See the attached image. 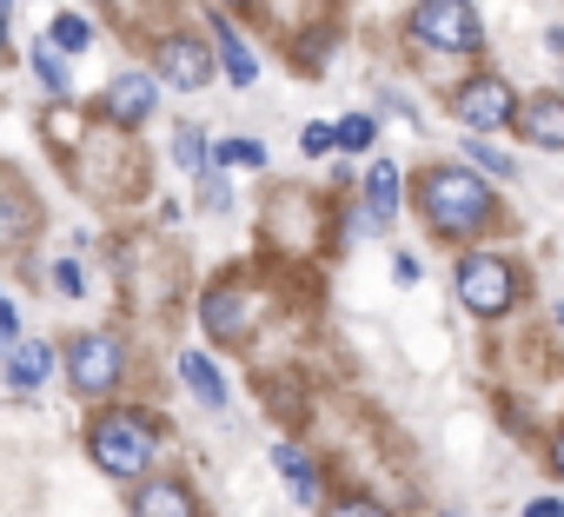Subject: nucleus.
Here are the masks:
<instances>
[{
	"instance_id": "obj_2",
	"label": "nucleus",
	"mask_w": 564,
	"mask_h": 517,
	"mask_svg": "<svg viewBox=\"0 0 564 517\" xmlns=\"http://www.w3.org/2000/svg\"><path fill=\"white\" fill-rule=\"evenodd\" d=\"M412 34L425 47H438V54H465V47L485 41L471 0H419V8H412Z\"/></svg>"
},
{
	"instance_id": "obj_6",
	"label": "nucleus",
	"mask_w": 564,
	"mask_h": 517,
	"mask_svg": "<svg viewBox=\"0 0 564 517\" xmlns=\"http://www.w3.org/2000/svg\"><path fill=\"white\" fill-rule=\"evenodd\" d=\"M452 113H458L465 127H478V133H485V127H505V120H511L518 107H511V87L485 74V80H471V87H458V100H452Z\"/></svg>"
},
{
	"instance_id": "obj_3",
	"label": "nucleus",
	"mask_w": 564,
	"mask_h": 517,
	"mask_svg": "<svg viewBox=\"0 0 564 517\" xmlns=\"http://www.w3.org/2000/svg\"><path fill=\"white\" fill-rule=\"evenodd\" d=\"M458 299H465V312L498 319L518 299V279H511V266H505L498 252H465L458 258Z\"/></svg>"
},
{
	"instance_id": "obj_5",
	"label": "nucleus",
	"mask_w": 564,
	"mask_h": 517,
	"mask_svg": "<svg viewBox=\"0 0 564 517\" xmlns=\"http://www.w3.org/2000/svg\"><path fill=\"white\" fill-rule=\"evenodd\" d=\"M67 378H74V392H87V398L113 392V378H120V345H113L107 332L74 339V345H67Z\"/></svg>"
},
{
	"instance_id": "obj_7",
	"label": "nucleus",
	"mask_w": 564,
	"mask_h": 517,
	"mask_svg": "<svg viewBox=\"0 0 564 517\" xmlns=\"http://www.w3.org/2000/svg\"><path fill=\"white\" fill-rule=\"evenodd\" d=\"M160 80H166V87H180V94H193V87H206V80H213V54H206L199 41H186V34H180V41H166V47H160Z\"/></svg>"
},
{
	"instance_id": "obj_17",
	"label": "nucleus",
	"mask_w": 564,
	"mask_h": 517,
	"mask_svg": "<svg viewBox=\"0 0 564 517\" xmlns=\"http://www.w3.org/2000/svg\"><path fill=\"white\" fill-rule=\"evenodd\" d=\"M272 464H279V477L293 484V497H300V504H313V497H319V477H313V464H306L293 444H279V451H272Z\"/></svg>"
},
{
	"instance_id": "obj_25",
	"label": "nucleus",
	"mask_w": 564,
	"mask_h": 517,
	"mask_svg": "<svg viewBox=\"0 0 564 517\" xmlns=\"http://www.w3.org/2000/svg\"><path fill=\"white\" fill-rule=\"evenodd\" d=\"M199 206H206V212H226V206H232V186H226V179H206V186H199Z\"/></svg>"
},
{
	"instance_id": "obj_14",
	"label": "nucleus",
	"mask_w": 564,
	"mask_h": 517,
	"mask_svg": "<svg viewBox=\"0 0 564 517\" xmlns=\"http://www.w3.org/2000/svg\"><path fill=\"white\" fill-rule=\"evenodd\" d=\"M366 206H372V226H386V219L399 212V166H392V160H372V173H366Z\"/></svg>"
},
{
	"instance_id": "obj_24",
	"label": "nucleus",
	"mask_w": 564,
	"mask_h": 517,
	"mask_svg": "<svg viewBox=\"0 0 564 517\" xmlns=\"http://www.w3.org/2000/svg\"><path fill=\"white\" fill-rule=\"evenodd\" d=\"M300 146H306L313 160H319V153H333V127H326V120H313V127L300 133Z\"/></svg>"
},
{
	"instance_id": "obj_8",
	"label": "nucleus",
	"mask_w": 564,
	"mask_h": 517,
	"mask_svg": "<svg viewBox=\"0 0 564 517\" xmlns=\"http://www.w3.org/2000/svg\"><path fill=\"white\" fill-rule=\"evenodd\" d=\"M511 120H518V133H524L531 146L564 153V100H557V94H538V100H531V107H518Z\"/></svg>"
},
{
	"instance_id": "obj_30",
	"label": "nucleus",
	"mask_w": 564,
	"mask_h": 517,
	"mask_svg": "<svg viewBox=\"0 0 564 517\" xmlns=\"http://www.w3.org/2000/svg\"><path fill=\"white\" fill-rule=\"evenodd\" d=\"M551 464H557V471H564V438H557V458H551Z\"/></svg>"
},
{
	"instance_id": "obj_1",
	"label": "nucleus",
	"mask_w": 564,
	"mask_h": 517,
	"mask_svg": "<svg viewBox=\"0 0 564 517\" xmlns=\"http://www.w3.org/2000/svg\"><path fill=\"white\" fill-rule=\"evenodd\" d=\"M419 212H425V226H432V232L465 239V232H478V226H485L491 193H485V179H478L471 166H432V173H425V186H419Z\"/></svg>"
},
{
	"instance_id": "obj_29",
	"label": "nucleus",
	"mask_w": 564,
	"mask_h": 517,
	"mask_svg": "<svg viewBox=\"0 0 564 517\" xmlns=\"http://www.w3.org/2000/svg\"><path fill=\"white\" fill-rule=\"evenodd\" d=\"M0 41H8V0H0Z\"/></svg>"
},
{
	"instance_id": "obj_18",
	"label": "nucleus",
	"mask_w": 564,
	"mask_h": 517,
	"mask_svg": "<svg viewBox=\"0 0 564 517\" xmlns=\"http://www.w3.org/2000/svg\"><path fill=\"white\" fill-rule=\"evenodd\" d=\"M47 47H54V54H87V47H94V28H87L80 14H61V21L47 28Z\"/></svg>"
},
{
	"instance_id": "obj_23",
	"label": "nucleus",
	"mask_w": 564,
	"mask_h": 517,
	"mask_svg": "<svg viewBox=\"0 0 564 517\" xmlns=\"http://www.w3.org/2000/svg\"><path fill=\"white\" fill-rule=\"evenodd\" d=\"M213 160H226V166H265V146L259 140H219Z\"/></svg>"
},
{
	"instance_id": "obj_21",
	"label": "nucleus",
	"mask_w": 564,
	"mask_h": 517,
	"mask_svg": "<svg viewBox=\"0 0 564 517\" xmlns=\"http://www.w3.org/2000/svg\"><path fill=\"white\" fill-rule=\"evenodd\" d=\"M465 153H471V166H485V173H498V179H518V160H511V153H498V146H485V140H465Z\"/></svg>"
},
{
	"instance_id": "obj_15",
	"label": "nucleus",
	"mask_w": 564,
	"mask_h": 517,
	"mask_svg": "<svg viewBox=\"0 0 564 517\" xmlns=\"http://www.w3.org/2000/svg\"><path fill=\"white\" fill-rule=\"evenodd\" d=\"M47 365H54V359H47V345H34V339H28V345H8V385H14V392L47 385Z\"/></svg>"
},
{
	"instance_id": "obj_20",
	"label": "nucleus",
	"mask_w": 564,
	"mask_h": 517,
	"mask_svg": "<svg viewBox=\"0 0 564 517\" xmlns=\"http://www.w3.org/2000/svg\"><path fill=\"white\" fill-rule=\"evenodd\" d=\"M173 160H180L186 173H206V133H199V127H180V133H173Z\"/></svg>"
},
{
	"instance_id": "obj_13",
	"label": "nucleus",
	"mask_w": 564,
	"mask_h": 517,
	"mask_svg": "<svg viewBox=\"0 0 564 517\" xmlns=\"http://www.w3.org/2000/svg\"><path fill=\"white\" fill-rule=\"evenodd\" d=\"M199 319H206V332H213V339H239V332L252 326V306H246L239 293H213V299L199 306Z\"/></svg>"
},
{
	"instance_id": "obj_16",
	"label": "nucleus",
	"mask_w": 564,
	"mask_h": 517,
	"mask_svg": "<svg viewBox=\"0 0 564 517\" xmlns=\"http://www.w3.org/2000/svg\"><path fill=\"white\" fill-rule=\"evenodd\" d=\"M28 226H34V206L21 193H0V252H21Z\"/></svg>"
},
{
	"instance_id": "obj_9",
	"label": "nucleus",
	"mask_w": 564,
	"mask_h": 517,
	"mask_svg": "<svg viewBox=\"0 0 564 517\" xmlns=\"http://www.w3.org/2000/svg\"><path fill=\"white\" fill-rule=\"evenodd\" d=\"M107 113H113L120 127H140V120L153 113V80H147V74H120L113 94H107Z\"/></svg>"
},
{
	"instance_id": "obj_4",
	"label": "nucleus",
	"mask_w": 564,
	"mask_h": 517,
	"mask_svg": "<svg viewBox=\"0 0 564 517\" xmlns=\"http://www.w3.org/2000/svg\"><path fill=\"white\" fill-rule=\"evenodd\" d=\"M94 458H100V471H113V477H140V471L153 464V431H147L140 418L113 411V418L94 425Z\"/></svg>"
},
{
	"instance_id": "obj_11",
	"label": "nucleus",
	"mask_w": 564,
	"mask_h": 517,
	"mask_svg": "<svg viewBox=\"0 0 564 517\" xmlns=\"http://www.w3.org/2000/svg\"><path fill=\"white\" fill-rule=\"evenodd\" d=\"M133 517H193V491H186V484H173V477H160V484H140V497H133Z\"/></svg>"
},
{
	"instance_id": "obj_22",
	"label": "nucleus",
	"mask_w": 564,
	"mask_h": 517,
	"mask_svg": "<svg viewBox=\"0 0 564 517\" xmlns=\"http://www.w3.org/2000/svg\"><path fill=\"white\" fill-rule=\"evenodd\" d=\"M34 74L47 80V94H54V100H67V67H61V54H54V47H34Z\"/></svg>"
},
{
	"instance_id": "obj_31",
	"label": "nucleus",
	"mask_w": 564,
	"mask_h": 517,
	"mask_svg": "<svg viewBox=\"0 0 564 517\" xmlns=\"http://www.w3.org/2000/svg\"><path fill=\"white\" fill-rule=\"evenodd\" d=\"M557 326H564V306H557Z\"/></svg>"
},
{
	"instance_id": "obj_26",
	"label": "nucleus",
	"mask_w": 564,
	"mask_h": 517,
	"mask_svg": "<svg viewBox=\"0 0 564 517\" xmlns=\"http://www.w3.org/2000/svg\"><path fill=\"white\" fill-rule=\"evenodd\" d=\"M54 286H61L67 299H80V266H74V258H61V266H54Z\"/></svg>"
},
{
	"instance_id": "obj_10",
	"label": "nucleus",
	"mask_w": 564,
	"mask_h": 517,
	"mask_svg": "<svg viewBox=\"0 0 564 517\" xmlns=\"http://www.w3.org/2000/svg\"><path fill=\"white\" fill-rule=\"evenodd\" d=\"M180 378H186V392H193L206 411H226V378L213 372L206 352H180Z\"/></svg>"
},
{
	"instance_id": "obj_12",
	"label": "nucleus",
	"mask_w": 564,
	"mask_h": 517,
	"mask_svg": "<svg viewBox=\"0 0 564 517\" xmlns=\"http://www.w3.org/2000/svg\"><path fill=\"white\" fill-rule=\"evenodd\" d=\"M213 47H219V67H226V80L232 87H252L259 80V61H252V47L226 28V21H213Z\"/></svg>"
},
{
	"instance_id": "obj_19",
	"label": "nucleus",
	"mask_w": 564,
	"mask_h": 517,
	"mask_svg": "<svg viewBox=\"0 0 564 517\" xmlns=\"http://www.w3.org/2000/svg\"><path fill=\"white\" fill-rule=\"evenodd\" d=\"M372 140H379V127H372L366 113H352V120L333 127V146H346V153H372Z\"/></svg>"
},
{
	"instance_id": "obj_27",
	"label": "nucleus",
	"mask_w": 564,
	"mask_h": 517,
	"mask_svg": "<svg viewBox=\"0 0 564 517\" xmlns=\"http://www.w3.org/2000/svg\"><path fill=\"white\" fill-rule=\"evenodd\" d=\"M333 517H386V510H379V504H366V497H352V504H339Z\"/></svg>"
},
{
	"instance_id": "obj_28",
	"label": "nucleus",
	"mask_w": 564,
	"mask_h": 517,
	"mask_svg": "<svg viewBox=\"0 0 564 517\" xmlns=\"http://www.w3.org/2000/svg\"><path fill=\"white\" fill-rule=\"evenodd\" d=\"M524 517H564V504H557V497H531V510H524Z\"/></svg>"
}]
</instances>
